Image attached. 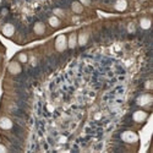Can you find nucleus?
I'll return each mask as SVG.
<instances>
[{"label": "nucleus", "instance_id": "7", "mask_svg": "<svg viewBox=\"0 0 153 153\" xmlns=\"http://www.w3.org/2000/svg\"><path fill=\"white\" fill-rule=\"evenodd\" d=\"M14 33H15V27L12 26L11 23L4 25V27H3V34L4 36H6V37H11Z\"/></svg>", "mask_w": 153, "mask_h": 153}, {"label": "nucleus", "instance_id": "14", "mask_svg": "<svg viewBox=\"0 0 153 153\" xmlns=\"http://www.w3.org/2000/svg\"><path fill=\"white\" fill-rule=\"evenodd\" d=\"M140 26H141V28H143V29H148L151 27V20L150 18H141Z\"/></svg>", "mask_w": 153, "mask_h": 153}, {"label": "nucleus", "instance_id": "3", "mask_svg": "<svg viewBox=\"0 0 153 153\" xmlns=\"http://www.w3.org/2000/svg\"><path fill=\"white\" fill-rule=\"evenodd\" d=\"M152 99H153V98H152L151 94H141L139 98H137V104H139V105H142V107L148 105V104H151Z\"/></svg>", "mask_w": 153, "mask_h": 153}, {"label": "nucleus", "instance_id": "16", "mask_svg": "<svg viewBox=\"0 0 153 153\" xmlns=\"http://www.w3.org/2000/svg\"><path fill=\"white\" fill-rule=\"evenodd\" d=\"M53 12H54V16H57V17L64 16V10H61V9H54Z\"/></svg>", "mask_w": 153, "mask_h": 153}, {"label": "nucleus", "instance_id": "21", "mask_svg": "<svg viewBox=\"0 0 153 153\" xmlns=\"http://www.w3.org/2000/svg\"><path fill=\"white\" fill-rule=\"evenodd\" d=\"M0 4H1V0H0Z\"/></svg>", "mask_w": 153, "mask_h": 153}, {"label": "nucleus", "instance_id": "12", "mask_svg": "<svg viewBox=\"0 0 153 153\" xmlns=\"http://www.w3.org/2000/svg\"><path fill=\"white\" fill-rule=\"evenodd\" d=\"M88 42V34L87 33H80L79 36H77V44H80V45H85L86 43Z\"/></svg>", "mask_w": 153, "mask_h": 153}, {"label": "nucleus", "instance_id": "2", "mask_svg": "<svg viewBox=\"0 0 153 153\" xmlns=\"http://www.w3.org/2000/svg\"><path fill=\"white\" fill-rule=\"evenodd\" d=\"M121 140L126 143H134V142L139 141V136L134 131H125L121 134Z\"/></svg>", "mask_w": 153, "mask_h": 153}, {"label": "nucleus", "instance_id": "6", "mask_svg": "<svg viewBox=\"0 0 153 153\" xmlns=\"http://www.w3.org/2000/svg\"><path fill=\"white\" fill-rule=\"evenodd\" d=\"M0 127L3 130H10L12 127V121L6 116H3V118H0Z\"/></svg>", "mask_w": 153, "mask_h": 153}, {"label": "nucleus", "instance_id": "4", "mask_svg": "<svg viewBox=\"0 0 153 153\" xmlns=\"http://www.w3.org/2000/svg\"><path fill=\"white\" fill-rule=\"evenodd\" d=\"M147 116H148V114H147L146 111L137 110L134 113V115H132V119H134V121H136V122H142V121H145L147 119Z\"/></svg>", "mask_w": 153, "mask_h": 153}, {"label": "nucleus", "instance_id": "8", "mask_svg": "<svg viewBox=\"0 0 153 153\" xmlns=\"http://www.w3.org/2000/svg\"><path fill=\"white\" fill-rule=\"evenodd\" d=\"M114 8H115V10H118V11H124L127 8V1L126 0H116L114 4Z\"/></svg>", "mask_w": 153, "mask_h": 153}, {"label": "nucleus", "instance_id": "19", "mask_svg": "<svg viewBox=\"0 0 153 153\" xmlns=\"http://www.w3.org/2000/svg\"><path fill=\"white\" fill-rule=\"evenodd\" d=\"M1 152H8V150H6V147H4L3 145H0V153Z\"/></svg>", "mask_w": 153, "mask_h": 153}, {"label": "nucleus", "instance_id": "11", "mask_svg": "<svg viewBox=\"0 0 153 153\" xmlns=\"http://www.w3.org/2000/svg\"><path fill=\"white\" fill-rule=\"evenodd\" d=\"M33 31H34V33H36V34H43V33L45 32V26H44V23H42V22H37V23L34 25Z\"/></svg>", "mask_w": 153, "mask_h": 153}, {"label": "nucleus", "instance_id": "5", "mask_svg": "<svg viewBox=\"0 0 153 153\" xmlns=\"http://www.w3.org/2000/svg\"><path fill=\"white\" fill-rule=\"evenodd\" d=\"M21 65H20V63H16V61H11V63L9 64V72L12 74V75H18L20 72H21Z\"/></svg>", "mask_w": 153, "mask_h": 153}, {"label": "nucleus", "instance_id": "18", "mask_svg": "<svg viewBox=\"0 0 153 153\" xmlns=\"http://www.w3.org/2000/svg\"><path fill=\"white\" fill-rule=\"evenodd\" d=\"M145 87H146L147 89H151V88H152V81H147V83H146Z\"/></svg>", "mask_w": 153, "mask_h": 153}, {"label": "nucleus", "instance_id": "9", "mask_svg": "<svg viewBox=\"0 0 153 153\" xmlns=\"http://www.w3.org/2000/svg\"><path fill=\"white\" fill-rule=\"evenodd\" d=\"M76 45H77V36H76L75 33H71L69 36V39H68V47L74 49Z\"/></svg>", "mask_w": 153, "mask_h": 153}, {"label": "nucleus", "instance_id": "15", "mask_svg": "<svg viewBox=\"0 0 153 153\" xmlns=\"http://www.w3.org/2000/svg\"><path fill=\"white\" fill-rule=\"evenodd\" d=\"M27 60H28V57H27L26 53H20L18 54V61L20 63H27Z\"/></svg>", "mask_w": 153, "mask_h": 153}, {"label": "nucleus", "instance_id": "10", "mask_svg": "<svg viewBox=\"0 0 153 153\" xmlns=\"http://www.w3.org/2000/svg\"><path fill=\"white\" fill-rule=\"evenodd\" d=\"M71 9H72V11L75 14H81L83 11V5L80 1H74L72 4H71Z\"/></svg>", "mask_w": 153, "mask_h": 153}, {"label": "nucleus", "instance_id": "20", "mask_svg": "<svg viewBox=\"0 0 153 153\" xmlns=\"http://www.w3.org/2000/svg\"><path fill=\"white\" fill-rule=\"evenodd\" d=\"M141 1H146V0H141Z\"/></svg>", "mask_w": 153, "mask_h": 153}, {"label": "nucleus", "instance_id": "13", "mask_svg": "<svg viewBox=\"0 0 153 153\" xmlns=\"http://www.w3.org/2000/svg\"><path fill=\"white\" fill-rule=\"evenodd\" d=\"M49 25L52 27H59L60 26V20L57 17V16H52V17H49Z\"/></svg>", "mask_w": 153, "mask_h": 153}, {"label": "nucleus", "instance_id": "17", "mask_svg": "<svg viewBox=\"0 0 153 153\" xmlns=\"http://www.w3.org/2000/svg\"><path fill=\"white\" fill-rule=\"evenodd\" d=\"M79 1L82 5H86V6H88V5L91 4V0H79Z\"/></svg>", "mask_w": 153, "mask_h": 153}, {"label": "nucleus", "instance_id": "1", "mask_svg": "<svg viewBox=\"0 0 153 153\" xmlns=\"http://www.w3.org/2000/svg\"><path fill=\"white\" fill-rule=\"evenodd\" d=\"M66 48H68V38L64 34L58 36L57 39H55V49L58 52H64Z\"/></svg>", "mask_w": 153, "mask_h": 153}]
</instances>
